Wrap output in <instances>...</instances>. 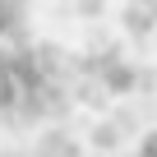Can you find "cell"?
<instances>
[{
	"instance_id": "1",
	"label": "cell",
	"mask_w": 157,
	"mask_h": 157,
	"mask_svg": "<svg viewBox=\"0 0 157 157\" xmlns=\"http://www.w3.org/2000/svg\"><path fill=\"white\" fill-rule=\"evenodd\" d=\"M129 157H157V134H148V139H143V143H139Z\"/></svg>"
}]
</instances>
